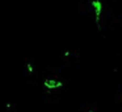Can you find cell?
Listing matches in <instances>:
<instances>
[{
  "label": "cell",
  "instance_id": "6da1fadb",
  "mask_svg": "<svg viewBox=\"0 0 122 112\" xmlns=\"http://www.w3.org/2000/svg\"><path fill=\"white\" fill-rule=\"evenodd\" d=\"M93 8H95L96 11V22H97V25L100 27V17H101V9H102V4H101L100 0H95L92 3Z\"/></svg>",
  "mask_w": 122,
  "mask_h": 112
}]
</instances>
